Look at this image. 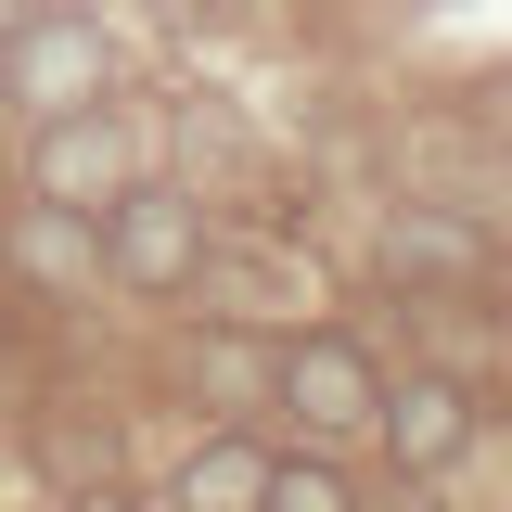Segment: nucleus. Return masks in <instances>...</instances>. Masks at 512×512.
I'll return each mask as SVG.
<instances>
[{
	"label": "nucleus",
	"mask_w": 512,
	"mask_h": 512,
	"mask_svg": "<svg viewBox=\"0 0 512 512\" xmlns=\"http://www.w3.org/2000/svg\"><path fill=\"white\" fill-rule=\"evenodd\" d=\"M269 346H282V333H256V320H218V308H205V333L180 346V384L218 410V423H256V410H269Z\"/></svg>",
	"instance_id": "9"
},
{
	"label": "nucleus",
	"mask_w": 512,
	"mask_h": 512,
	"mask_svg": "<svg viewBox=\"0 0 512 512\" xmlns=\"http://www.w3.org/2000/svg\"><path fill=\"white\" fill-rule=\"evenodd\" d=\"M269 410H282L308 448L372 436V410H384V359H372V333H346V320H295V333L269 346Z\"/></svg>",
	"instance_id": "2"
},
{
	"label": "nucleus",
	"mask_w": 512,
	"mask_h": 512,
	"mask_svg": "<svg viewBox=\"0 0 512 512\" xmlns=\"http://www.w3.org/2000/svg\"><path fill=\"white\" fill-rule=\"evenodd\" d=\"M0 256H13V282L26 295H90L103 282V231H90V205H0Z\"/></svg>",
	"instance_id": "7"
},
{
	"label": "nucleus",
	"mask_w": 512,
	"mask_h": 512,
	"mask_svg": "<svg viewBox=\"0 0 512 512\" xmlns=\"http://www.w3.org/2000/svg\"><path fill=\"white\" fill-rule=\"evenodd\" d=\"M90 231H103V282H116V295H141V308L205 295L218 231H205V205H192L180 180H128L116 205H90Z\"/></svg>",
	"instance_id": "1"
},
{
	"label": "nucleus",
	"mask_w": 512,
	"mask_h": 512,
	"mask_svg": "<svg viewBox=\"0 0 512 512\" xmlns=\"http://www.w3.org/2000/svg\"><path fill=\"white\" fill-rule=\"evenodd\" d=\"M77 512H116V500H77Z\"/></svg>",
	"instance_id": "12"
},
{
	"label": "nucleus",
	"mask_w": 512,
	"mask_h": 512,
	"mask_svg": "<svg viewBox=\"0 0 512 512\" xmlns=\"http://www.w3.org/2000/svg\"><path fill=\"white\" fill-rule=\"evenodd\" d=\"M26 13H39V0H0V39H13V26H26Z\"/></svg>",
	"instance_id": "11"
},
{
	"label": "nucleus",
	"mask_w": 512,
	"mask_h": 512,
	"mask_svg": "<svg viewBox=\"0 0 512 512\" xmlns=\"http://www.w3.org/2000/svg\"><path fill=\"white\" fill-rule=\"evenodd\" d=\"M141 180V128L128 103H77V116H39L26 128V192L39 205H116Z\"/></svg>",
	"instance_id": "5"
},
{
	"label": "nucleus",
	"mask_w": 512,
	"mask_h": 512,
	"mask_svg": "<svg viewBox=\"0 0 512 512\" xmlns=\"http://www.w3.org/2000/svg\"><path fill=\"white\" fill-rule=\"evenodd\" d=\"M256 512H372V487L346 474V448H269V487H256Z\"/></svg>",
	"instance_id": "10"
},
{
	"label": "nucleus",
	"mask_w": 512,
	"mask_h": 512,
	"mask_svg": "<svg viewBox=\"0 0 512 512\" xmlns=\"http://www.w3.org/2000/svg\"><path fill=\"white\" fill-rule=\"evenodd\" d=\"M372 269L397 295H474V282H487V218H461V205H397L372 231Z\"/></svg>",
	"instance_id": "6"
},
{
	"label": "nucleus",
	"mask_w": 512,
	"mask_h": 512,
	"mask_svg": "<svg viewBox=\"0 0 512 512\" xmlns=\"http://www.w3.org/2000/svg\"><path fill=\"white\" fill-rule=\"evenodd\" d=\"M474 436H487V397H474L461 372H384V410H372L384 474L436 487V474H461V461H474Z\"/></svg>",
	"instance_id": "4"
},
{
	"label": "nucleus",
	"mask_w": 512,
	"mask_h": 512,
	"mask_svg": "<svg viewBox=\"0 0 512 512\" xmlns=\"http://www.w3.org/2000/svg\"><path fill=\"white\" fill-rule=\"evenodd\" d=\"M0 103L39 128V116H77V103H116V39H103V13H64L39 0L13 39H0Z\"/></svg>",
	"instance_id": "3"
},
{
	"label": "nucleus",
	"mask_w": 512,
	"mask_h": 512,
	"mask_svg": "<svg viewBox=\"0 0 512 512\" xmlns=\"http://www.w3.org/2000/svg\"><path fill=\"white\" fill-rule=\"evenodd\" d=\"M256 487H269V436H256V423H205V436L167 461L154 512H256Z\"/></svg>",
	"instance_id": "8"
}]
</instances>
